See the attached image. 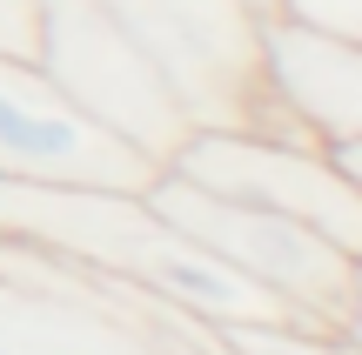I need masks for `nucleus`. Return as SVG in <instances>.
I'll list each match as a JSON object with an SVG mask.
<instances>
[{"instance_id": "nucleus-1", "label": "nucleus", "mask_w": 362, "mask_h": 355, "mask_svg": "<svg viewBox=\"0 0 362 355\" xmlns=\"http://www.w3.org/2000/svg\"><path fill=\"white\" fill-rule=\"evenodd\" d=\"M141 201L175 235H188L194 248H208L221 268H235V275L255 282L262 295L296 308L302 329H322V335L356 342V329H362V255L356 248L329 241L322 228L296 222V215L208 195V188L181 181L175 168H161L155 181L141 188Z\"/></svg>"}, {"instance_id": "nucleus-2", "label": "nucleus", "mask_w": 362, "mask_h": 355, "mask_svg": "<svg viewBox=\"0 0 362 355\" xmlns=\"http://www.w3.org/2000/svg\"><path fill=\"white\" fill-rule=\"evenodd\" d=\"M148 54L188 128H255L269 114L262 7L248 0H101Z\"/></svg>"}, {"instance_id": "nucleus-3", "label": "nucleus", "mask_w": 362, "mask_h": 355, "mask_svg": "<svg viewBox=\"0 0 362 355\" xmlns=\"http://www.w3.org/2000/svg\"><path fill=\"white\" fill-rule=\"evenodd\" d=\"M34 61L88 121H101L107 134H121L128 148L168 168L188 121H181L175 94L161 88V74L148 67V54L121 34V20L101 0H40Z\"/></svg>"}, {"instance_id": "nucleus-4", "label": "nucleus", "mask_w": 362, "mask_h": 355, "mask_svg": "<svg viewBox=\"0 0 362 355\" xmlns=\"http://www.w3.org/2000/svg\"><path fill=\"white\" fill-rule=\"evenodd\" d=\"M168 168L208 195L296 215V222L322 228L329 241L362 255V174H342L309 141H275L255 128H188Z\"/></svg>"}, {"instance_id": "nucleus-5", "label": "nucleus", "mask_w": 362, "mask_h": 355, "mask_svg": "<svg viewBox=\"0 0 362 355\" xmlns=\"http://www.w3.org/2000/svg\"><path fill=\"white\" fill-rule=\"evenodd\" d=\"M161 174L141 148L88 121L40 61L0 54V181H34V188H94V195H141Z\"/></svg>"}, {"instance_id": "nucleus-6", "label": "nucleus", "mask_w": 362, "mask_h": 355, "mask_svg": "<svg viewBox=\"0 0 362 355\" xmlns=\"http://www.w3.org/2000/svg\"><path fill=\"white\" fill-rule=\"evenodd\" d=\"M262 80L322 148L362 141V40L262 13Z\"/></svg>"}, {"instance_id": "nucleus-7", "label": "nucleus", "mask_w": 362, "mask_h": 355, "mask_svg": "<svg viewBox=\"0 0 362 355\" xmlns=\"http://www.w3.org/2000/svg\"><path fill=\"white\" fill-rule=\"evenodd\" d=\"M228 355H356V342L322 329H296V322H228L215 329Z\"/></svg>"}, {"instance_id": "nucleus-8", "label": "nucleus", "mask_w": 362, "mask_h": 355, "mask_svg": "<svg viewBox=\"0 0 362 355\" xmlns=\"http://www.w3.org/2000/svg\"><path fill=\"white\" fill-rule=\"evenodd\" d=\"M269 13H288V20L329 27V34H356L362 40V0H275Z\"/></svg>"}, {"instance_id": "nucleus-9", "label": "nucleus", "mask_w": 362, "mask_h": 355, "mask_svg": "<svg viewBox=\"0 0 362 355\" xmlns=\"http://www.w3.org/2000/svg\"><path fill=\"white\" fill-rule=\"evenodd\" d=\"M40 47V0H0V54L34 61Z\"/></svg>"}, {"instance_id": "nucleus-10", "label": "nucleus", "mask_w": 362, "mask_h": 355, "mask_svg": "<svg viewBox=\"0 0 362 355\" xmlns=\"http://www.w3.org/2000/svg\"><path fill=\"white\" fill-rule=\"evenodd\" d=\"M248 7H262V13H269V7H275V0H248Z\"/></svg>"}]
</instances>
